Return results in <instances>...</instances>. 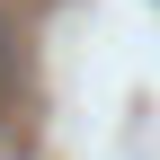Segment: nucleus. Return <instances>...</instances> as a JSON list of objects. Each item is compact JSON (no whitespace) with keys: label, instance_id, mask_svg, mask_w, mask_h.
<instances>
[{"label":"nucleus","instance_id":"f257e3e1","mask_svg":"<svg viewBox=\"0 0 160 160\" xmlns=\"http://www.w3.org/2000/svg\"><path fill=\"white\" fill-rule=\"evenodd\" d=\"M0 62H9V18H0Z\"/></svg>","mask_w":160,"mask_h":160}]
</instances>
